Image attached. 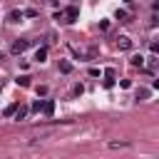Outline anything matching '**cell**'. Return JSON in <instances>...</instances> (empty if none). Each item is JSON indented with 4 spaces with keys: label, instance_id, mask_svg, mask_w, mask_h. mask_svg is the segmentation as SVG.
<instances>
[{
    "label": "cell",
    "instance_id": "6da1fadb",
    "mask_svg": "<svg viewBox=\"0 0 159 159\" xmlns=\"http://www.w3.org/2000/svg\"><path fill=\"white\" fill-rule=\"evenodd\" d=\"M30 45H32V40H15L12 47H10V52H12V55H20V52H25Z\"/></svg>",
    "mask_w": 159,
    "mask_h": 159
},
{
    "label": "cell",
    "instance_id": "7a4b0ae2",
    "mask_svg": "<svg viewBox=\"0 0 159 159\" xmlns=\"http://www.w3.org/2000/svg\"><path fill=\"white\" fill-rule=\"evenodd\" d=\"M117 47L119 50H132V40L127 35H122V37H117Z\"/></svg>",
    "mask_w": 159,
    "mask_h": 159
},
{
    "label": "cell",
    "instance_id": "3957f363",
    "mask_svg": "<svg viewBox=\"0 0 159 159\" xmlns=\"http://www.w3.org/2000/svg\"><path fill=\"white\" fill-rule=\"evenodd\" d=\"M65 15H67V22H75V20L80 17V10L72 5V7H67V10H65Z\"/></svg>",
    "mask_w": 159,
    "mask_h": 159
},
{
    "label": "cell",
    "instance_id": "277c9868",
    "mask_svg": "<svg viewBox=\"0 0 159 159\" xmlns=\"http://www.w3.org/2000/svg\"><path fill=\"white\" fill-rule=\"evenodd\" d=\"M27 112H30V109H27L25 104H17V109H15V114H12V117L20 122V119H25V117H27Z\"/></svg>",
    "mask_w": 159,
    "mask_h": 159
},
{
    "label": "cell",
    "instance_id": "5b68a950",
    "mask_svg": "<svg viewBox=\"0 0 159 159\" xmlns=\"http://www.w3.org/2000/svg\"><path fill=\"white\" fill-rule=\"evenodd\" d=\"M20 20H22V10H17V7H15V10H10L7 22H20Z\"/></svg>",
    "mask_w": 159,
    "mask_h": 159
},
{
    "label": "cell",
    "instance_id": "8992f818",
    "mask_svg": "<svg viewBox=\"0 0 159 159\" xmlns=\"http://www.w3.org/2000/svg\"><path fill=\"white\" fill-rule=\"evenodd\" d=\"M42 112H45L47 117H52V114H55V102H52V99H47V102H42Z\"/></svg>",
    "mask_w": 159,
    "mask_h": 159
},
{
    "label": "cell",
    "instance_id": "52a82bcc",
    "mask_svg": "<svg viewBox=\"0 0 159 159\" xmlns=\"http://www.w3.org/2000/svg\"><path fill=\"white\" fill-rule=\"evenodd\" d=\"M45 57H47V47H40V50L35 52V60H37V62H45Z\"/></svg>",
    "mask_w": 159,
    "mask_h": 159
},
{
    "label": "cell",
    "instance_id": "ba28073f",
    "mask_svg": "<svg viewBox=\"0 0 159 159\" xmlns=\"http://www.w3.org/2000/svg\"><path fill=\"white\" fill-rule=\"evenodd\" d=\"M60 72H65V75H70V72H72V65H70L67 60H62V62H60Z\"/></svg>",
    "mask_w": 159,
    "mask_h": 159
},
{
    "label": "cell",
    "instance_id": "9c48e42d",
    "mask_svg": "<svg viewBox=\"0 0 159 159\" xmlns=\"http://www.w3.org/2000/svg\"><path fill=\"white\" fill-rule=\"evenodd\" d=\"M149 94H152V92H149V89H144V87H142V89H139V92H137V99H139V102H142V99H149Z\"/></svg>",
    "mask_w": 159,
    "mask_h": 159
},
{
    "label": "cell",
    "instance_id": "30bf717a",
    "mask_svg": "<svg viewBox=\"0 0 159 159\" xmlns=\"http://www.w3.org/2000/svg\"><path fill=\"white\" fill-rule=\"evenodd\" d=\"M15 109H17V102H15V104H7L2 114H5V117H12V114H15Z\"/></svg>",
    "mask_w": 159,
    "mask_h": 159
},
{
    "label": "cell",
    "instance_id": "8fae6325",
    "mask_svg": "<svg viewBox=\"0 0 159 159\" xmlns=\"http://www.w3.org/2000/svg\"><path fill=\"white\" fill-rule=\"evenodd\" d=\"M132 65H134V67H142V65H144V57H142V55H134V57H132Z\"/></svg>",
    "mask_w": 159,
    "mask_h": 159
},
{
    "label": "cell",
    "instance_id": "7c38bea8",
    "mask_svg": "<svg viewBox=\"0 0 159 159\" xmlns=\"http://www.w3.org/2000/svg\"><path fill=\"white\" fill-rule=\"evenodd\" d=\"M17 84H20V87H30V77H27V75L17 77Z\"/></svg>",
    "mask_w": 159,
    "mask_h": 159
},
{
    "label": "cell",
    "instance_id": "4fadbf2b",
    "mask_svg": "<svg viewBox=\"0 0 159 159\" xmlns=\"http://www.w3.org/2000/svg\"><path fill=\"white\" fill-rule=\"evenodd\" d=\"M149 70H152V72L157 70V55H154V52H152V57H149Z\"/></svg>",
    "mask_w": 159,
    "mask_h": 159
},
{
    "label": "cell",
    "instance_id": "5bb4252c",
    "mask_svg": "<svg viewBox=\"0 0 159 159\" xmlns=\"http://www.w3.org/2000/svg\"><path fill=\"white\" fill-rule=\"evenodd\" d=\"M42 109V99H37V102H32V107H30V112H40Z\"/></svg>",
    "mask_w": 159,
    "mask_h": 159
},
{
    "label": "cell",
    "instance_id": "9a60e30c",
    "mask_svg": "<svg viewBox=\"0 0 159 159\" xmlns=\"http://www.w3.org/2000/svg\"><path fill=\"white\" fill-rule=\"evenodd\" d=\"M127 17H129V15H127L124 10H117V20H124V22H127Z\"/></svg>",
    "mask_w": 159,
    "mask_h": 159
},
{
    "label": "cell",
    "instance_id": "2e32d148",
    "mask_svg": "<svg viewBox=\"0 0 159 159\" xmlns=\"http://www.w3.org/2000/svg\"><path fill=\"white\" fill-rule=\"evenodd\" d=\"M119 87H124V89H127V87H132V82H129V80H119Z\"/></svg>",
    "mask_w": 159,
    "mask_h": 159
},
{
    "label": "cell",
    "instance_id": "e0dca14e",
    "mask_svg": "<svg viewBox=\"0 0 159 159\" xmlns=\"http://www.w3.org/2000/svg\"><path fill=\"white\" fill-rule=\"evenodd\" d=\"M37 94H42V97H45V94H47V87H45V84H40V87H37Z\"/></svg>",
    "mask_w": 159,
    "mask_h": 159
},
{
    "label": "cell",
    "instance_id": "ac0fdd59",
    "mask_svg": "<svg viewBox=\"0 0 159 159\" xmlns=\"http://www.w3.org/2000/svg\"><path fill=\"white\" fill-rule=\"evenodd\" d=\"M109 147H112V149H117V147H127V142H112Z\"/></svg>",
    "mask_w": 159,
    "mask_h": 159
},
{
    "label": "cell",
    "instance_id": "d6986e66",
    "mask_svg": "<svg viewBox=\"0 0 159 159\" xmlns=\"http://www.w3.org/2000/svg\"><path fill=\"white\" fill-rule=\"evenodd\" d=\"M124 2H132V0H124Z\"/></svg>",
    "mask_w": 159,
    "mask_h": 159
}]
</instances>
